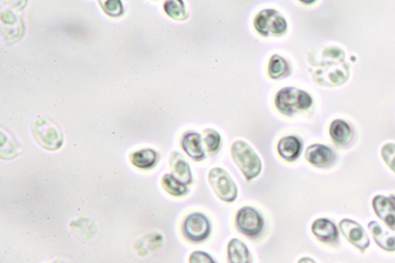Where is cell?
Segmentation results:
<instances>
[{
	"instance_id": "cell-13",
	"label": "cell",
	"mask_w": 395,
	"mask_h": 263,
	"mask_svg": "<svg viewBox=\"0 0 395 263\" xmlns=\"http://www.w3.org/2000/svg\"><path fill=\"white\" fill-rule=\"evenodd\" d=\"M182 146L193 160H201L206 158L203 144H201V137L198 133L191 132L184 135Z\"/></svg>"
},
{
	"instance_id": "cell-26",
	"label": "cell",
	"mask_w": 395,
	"mask_h": 263,
	"mask_svg": "<svg viewBox=\"0 0 395 263\" xmlns=\"http://www.w3.org/2000/svg\"><path fill=\"white\" fill-rule=\"evenodd\" d=\"M297 263H317V262L309 257H302L300 259Z\"/></svg>"
},
{
	"instance_id": "cell-10",
	"label": "cell",
	"mask_w": 395,
	"mask_h": 263,
	"mask_svg": "<svg viewBox=\"0 0 395 263\" xmlns=\"http://www.w3.org/2000/svg\"><path fill=\"white\" fill-rule=\"evenodd\" d=\"M311 230L319 241L324 243H335L338 241L339 233L337 227L326 218L314 221Z\"/></svg>"
},
{
	"instance_id": "cell-14",
	"label": "cell",
	"mask_w": 395,
	"mask_h": 263,
	"mask_svg": "<svg viewBox=\"0 0 395 263\" xmlns=\"http://www.w3.org/2000/svg\"><path fill=\"white\" fill-rule=\"evenodd\" d=\"M302 146L300 140L294 136L282 139L277 146L279 155L284 160L293 161L300 156Z\"/></svg>"
},
{
	"instance_id": "cell-6",
	"label": "cell",
	"mask_w": 395,
	"mask_h": 263,
	"mask_svg": "<svg viewBox=\"0 0 395 263\" xmlns=\"http://www.w3.org/2000/svg\"><path fill=\"white\" fill-rule=\"evenodd\" d=\"M33 132L40 146L48 150H57L62 146L61 133L45 119H38L33 122Z\"/></svg>"
},
{
	"instance_id": "cell-19",
	"label": "cell",
	"mask_w": 395,
	"mask_h": 263,
	"mask_svg": "<svg viewBox=\"0 0 395 263\" xmlns=\"http://www.w3.org/2000/svg\"><path fill=\"white\" fill-rule=\"evenodd\" d=\"M330 134L335 141L338 143L346 142L350 137V127L343 121L335 120L331 124Z\"/></svg>"
},
{
	"instance_id": "cell-24",
	"label": "cell",
	"mask_w": 395,
	"mask_h": 263,
	"mask_svg": "<svg viewBox=\"0 0 395 263\" xmlns=\"http://www.w3.org/2000/svg\"><path fill=\"white\" fill-rule=\"evenodd\" d=\"M104 11L110 16H119L123 13L122 3L119 0H112V1H100Z\"/></svg>"
},
{
	"instance_id": "cell-11",
	"label": "cell",
	"mask_w": 395,
	"mask_h": 263,
	"mask_svg": "<svg viewBox=\"0 0 395 263\" xmlns=\"http://www.w3.org/2000/svg\"><path fill=\"white\" fill-rule=\"evenodd\" d=\"M228 263H252L251 253L247 245L237 238L232 239L227 245Z\"/></svg>"
},
{
	"instance_id": "cell-9",
	"label": "cell",
	"mask_w": 395,
	"mask_h": 263,
	"mask_svg": "<svg viewBox=\"0 0 395 263\" xmlns=\"http://www.w3.org/2000/svg\"><path fill=\"white\" fill-rule=\"evenodd\" d=\"M375 214L391 230L395 231V197L377 195L373 200Z\"/></svg>"
},
{
	"instance_id": "cell-22",
	"label": "cell",
	"mask_w": 395,
	"mask_h": 263,
	"mask_svg": "<svg viewBox=\"0 0 395 263\" xmlns=\"http://www.w3.org/2000/svg\"><path fill=\"white\" fill-rule=\"evenodd\" d=\"M204 141L209 152H216L220 148L221 136L216 130L208 129L204 131Z\"/></svg>"
},
{
	"instance_id": "cell-8",
	"label": "cell",
	"mask_w": 395,
	"mask_h": 263,
	"mask_svg": "<svg viewBox=\"0 0 395 263\" xmlns=\"http://www.w3.org/2000/svg\"><path fill=\"white\" fill-rule=\"evenodd\" d=\"M341 233L361 252H365L370 245V239L362 226L355 221L343 219L339 224Z\"/></svg>"
},
{
	"instance_id": "cell-21",
	"label": "cell",
	"mask_w": 395,
	"mask_h": 263,
	"mask_svg": "<svg viewBox=\"0 0 395 263\" xmlns=\"http://www.w3.org/2000/svg\"><path fill=\"white\" fill-rule=\"evenodd\" d=\"M165 10L167 14L175 20L184 21L188 18L186 8H184V3L180 1V0L166 2Z\"/></svg>"
},
{
	"instance_id": "cell-5",
	"label": "cell",
	"mask_w": 395,
	"mask_h": 263,
	"mask_svg": "<svg viewBox=\"0 0 395 263\" xmlns=\"http://www.w3.org/2000/svg\"><path fill=\"white\" fill-rule=\"evenodd\" d=\"M254 27L264 36L280 35L287 30L288 23L278 11L264 10L257 15Z\"/></svg>"
},
{
	"instance_id": "cell-3",
	"label": "cell",
	"mask_w": 395,
	"mask_h": 263,
	"mask_svg": "<svg viewBox=\"0 0 395 263\" xmlns=\"http://www.w3.org/2000/svg\"><path fill=\"white\" fill-rule=\"evenodd\" d=\"M208 182L218 198L225 202H233L238 197V187L228 173L214 168L208 173Z\"/></svg>"
},
{
	"instance_id": "cell-16",
	"label": "cell",
	"mask_w": 395,
	"mask_h": 263,
	"mask_svg": "<svg viewBox=\"0 0 395 263\" xmlns=\"http://www.w3.org/2000/svg\"><path fill=\"white\" fill-rule=\"evenodd\" d=\"M368 228L372 231L374 240L379 247L388 252L395 251V236L384 231L380 224L375 221L369 223Z\"/></svg>"
},
{
	"instance_id": "cell-18",
	"label": "cell",
	"mask_w": 395,
	"mask_h": 263,
	"mask_svg": "<svg viewBox=\"0 0 395 263\" xmlns=\"http://www.w3.org/2000/svg\"><path fill=\"white\" fill-rule=\"evenodd\" d=\"M156 153L151 149L141 150L133 153L131 160L134 165L140 168H148L153 167L156 161Z\"/></svg>"
},
{
	"instance_id": "cell-20",
	"label": "cell",
	"mask_w": 395,
	"mask_h": 263,
	"mask_svg": "<svg viewBox=\"0 0 395 263\" xmlns=\"http://www.w3.org/2000/svg\"><path fill=\"white\" fill-rule=\"evenodd\" d=\"M288 71V64L285 59L278 56L273 55L269 64V75L273 79L281 78Z\"/></svg>"
},
{
	"instance_id": "cell-15",
	"label": "cell",
	"mask_w": 395,
	"mask_h": 263,
	"mask_svg": "<svg viewBox=\"0 0 395 263\" xmlns=\"http://www.w3.org/2000/svg\"><path fill=\"white\" fill-rule=\"evenodd\" d=\"M172 175L184 185H190L192 182L191 169L187 161L179 152H174L171 158Z\"/></svg>"
},
{
	"instance_id": "cell-17",
	"label": "cell",
	"mask_w": 395,
	"mask_h": 263,
	"mask_svg": "<svg viewBox=\"0 0 395 263\" xmlns=\"http://www.w3.org/2000/svg\"><path fill=\"white\" fill-rule=\"evenodd\" d=\"M162 185L167 193L176 197H183L189 191L187 185L170 174H167L163 177Z\"/></svg>"
},
{
	"instance_id": "cell-4",
	"label": "cell",
	"mask_w": 395,
	"mask_h": 263,
	"mask_svg": "<svg viewBox=\"0 0 395 263\" xmlns=\"http://www.w3.org/2000/svg\"><path fill=\"white\" fill-rule=\"evenodd\" d=\"M235 226L242 234L254 239L262 233L264 220L255 209L245 206L237 211Z\"/></svg>"
},
{
	"instance_id": "cell-7",
	"label": "cell",
	"mask_w": 395,
	"mask_h": 263,
	"mask_svg": "<svg viewBox=\"0 0 395 263\" xmlns=\"http://www.w3.org/2000/svg\"><path fill=\"white\" fill-rule=\"evenodd\" d=\"M211 225L206 216L195 212L189 215L183 224V234L192 242H201L208 239Z\"/></svg>"
},
{
	"instance_id": "cell-25",
	"label": "cell",
	"mask_w": 395,
	"mask_h": 263,
	"mask_svg": "<svg viewBox=\"0 0 395 263\" xmlns=\"http://www.w3.org/2000/svg\"><path fill=\"white\" fill-rule=\"evenodd\" d=\"M189 263H216L210 255L204 251H195L191 253Z\"/></svg>"
},
{
	"instance_id": "cell-12",
	"label": "cell",
	"mask_w": 395,
	"mask_h": 263,
	"mask_svg": "<svg viewBox=\"0 0 395 263\" xmlns=\"http://www.w3.org/2000/svg\"><path fill=\"white\" fill-rule=\"evenodd\" d=\"M305 158L310 164L323 166L331 163L334 153L329 147L315 144L307 148Z\"/></svg>"
},
{
	"instance_id": "cell-1",
	"label": "cell",
	"mask_w": 395,
	"mask_h": 263,
	"mask_svg": "<svg viewBox=\"0 0 395 263\" xmlns=\"http://www.w3.org/2000/svg\"><path fill=\"white\" fill-rule=\"evenodd\" d=\"M232 156L247 180H254L261 173L262 161L247 142L235 141L232 146Z\"/></svg>"
},
{
	"instance_id": "cell-2",
	"label": "cell",
	"mask_w": 395,
	"mask_h": 263,
	"mask_svg": "<svg viewBox=\"0 0 395 263\" xmlns=\"http://www.w3.org/2000/svg\"><path fill=\"white\" fill-rule=\"evenodd\" d=\"M312 103V98L307 93L295 88H285L281 90L275 98L277 109L285 115H291L298 110H307Z\"/></svg>"
},
{
	"instance_id": "cell-23",
	"label": "cell",
	"mask_w": 395,
	"mask_h": 263,
	"mask_svg": "<svg viewBox=\"0 0 395 263\" xmlns=\"http://www.w3.org/2000/svg\"><path fill=\"white\" fill-rule=\"evenodd\" d=\"M382 156L386 164L395 173V144H386L382 149Z\"/></svg>"
}]
</instances>
